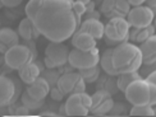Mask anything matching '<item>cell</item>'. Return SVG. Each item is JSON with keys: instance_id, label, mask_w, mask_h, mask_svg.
<instances>
[{"instance_id": "6da1fadb", "label": "cell", "mask_w": 156, "mask_h": 117, "mask_svg": "<svg viewBox=\"0 0 156 117\" xmlns=\"http://www.w3.org/2000/svg\"><path fill=\"white\" fill-rule=\"evenodd\" d=\"M72 0H42L41 6L31 19L49 41L64 42L81 24V17L73 10Z\"/></svg>"}, {"instance_id": "7a4b0ae2", "label": "cell", "mask_w": 156, "mask_h": 117, "mask_svg": "<svg viewBox=\"0 0 156 117\" xmlns=\"http://www.w3.org/2000/svg\"><path fill=\"white\" fill-rule=\"evenodd\" d=\"M113 64L118 74L138 71L144 64L141 48L133 42L124 41L113 47Z\"/></svg>"}, {"instance_id": "3957f363", "label": "cell", "mask_w": 156, "mask_h": 117, "mask_svg": "<svg viewBox=\"0 0 156 117\" xmlns=\"http://www.w3.org/2000/svg\"><path fill=\"white\" fill-rule=\"evenodd\" d=\"M131 24L128 23L126 17H113L109 19L104 29V38L109 46H116L128 40V33Z\"/></svg>"}, {"instance_id": "277c9868", "label": "cell", "mask_w": 156, "mask_h": 117, "mask_svg": "<svg viewBox=\"0 0 156 117\" xmlns=\"http://www.w3.org/2000/svg\"><path fill=\"white\" fill-rule=\"evenodd\" d=\"M123 93L133 106L150 105V83L142 76L133 80Z\"/></svg>"}, {"instance_id": "5b68a950", "label": "cell", "mask_w": 156, "mask_h": 117, "mask_svg": "<svg viewBox=\"0 0 156 117\" xmlns=\"http://www.w3.org/2000/svg\"><path fill=\"white\" fill-rule=\"evenodd\" d=\"M69 52L70 51L63 42L50 41V43L45 48V65L48 66V69L64 66L68 62Z\"/></svg>"}, {"instance_id": "8992f818", "label": "cell", "mask_w": 156, "mask_h": 117, "mask_svg": "<svg viewBox=\"0 0 156 117\" xmlns=\"http://www.w3.org/2000/svg\"><path fill=\"white\" fill-rule=\"evenodd\" d=\"M34 60L35 56L27 45H14L4 54V61L6 66L13 70H19L23 65Z\"/></svg>"}, {"instance_id": "52a82bcc", "label": "cell", "mask_w": 156, "mask_h": 117, "mask_svg": "<svg viewBox=\"0 0 156 117\" xmlns=\"http://www.w3.org/2000/svg\"><path fill=\"white\" fill-rule=\"evenodd\" d=\"M100 61V52L99 48H91V50H78L74 48L69 52V59L68 62L72 68L81 70V69H86L95 66Z\"/></svg>"}, {"instance_id": "ba28073f", "label": "cell", "mask_w": 156, "mask_h": 117, "mask_svg": "<svg viewBox=\"0 0 156 117\" xmlns=\"http://www.w3.org/2000/svg\"><path fill=\"white\" fill-rule=\"evenodd\" d=\"M91 107V95L86 92H78L69 94L64 103L66 113L68 116H87Z\"/></svg>"}, {"instance_id": "9c48e42d", "label": "cell", "mask_w": 156, "mask_h": 117, "mask_svg": "<svg viewBox=\"0 0 156 117\" xmlns=\"http://www.w3.org/2000/svg\"><path fill=\"white\" fill-rule=\"evenodd\" d=\"M156 10L147 5H138L133 6L132 9H129L127 14V21L133 28H145L147 25L152 24L155 19Z\"/></svg>"}, {"instance_id": "30bf717a", "label": "cell", "mask_w": 156, "mask_h": 117, "mask_svg": "<svg viewBox=\"0 0 156 117\" xmlns=\"http://www.w3.org/2000/svg\"><path fill=\"white\" fill-rule=\"evenodd\" d=\"M113 106H114V101L112 93L105 89H99L91 95L90 113L96 116H104L112 111Z\"/></svg>"}, {"instance_id": "8fae6325", "label": "cell", "mask_w": 156, "mask_h": 117, "mask_svg": "<svg viewBox=\"0 0 156 117\" xmlns=\"http://www.w3.org/2000/svg\"><path fill=\"white\" fill-rule=\"evenodd\" d=\"M58 88H59L64 94H73L78 92H84L86 89V82L83 80L80 73H66L62 74L58 80Z\"/></svg>"}, {"instance_id": "7c38bea8", "label": "cell", "mask_w": 156, "mask_h": 117, "mask_svg": "<svg viewBox=\"0 0 156 117\" xmlns=\"http://www.w3.org/2000/svg\"><path fill=\"white\" fill-rule=\"evenodd\" d=\"M16 83L10 78L0 75V106H10L17 99Z\"/></svg>"}, {"instance_id": "4fadbf2b", "label": "cell", "mask_w": 156, "mask_h": 117, "mask_svg": "<svg viewBox=\"0 0 156 117\" xmlns=\"http://www.w3.org/2000/svg\"><path fill=\"white\" fill-rule=\"evenodd\" d=\"M78 29L83 31V32H87L88 35H91L95 38V40H100V38L104 37V29H105V25L102 24V22L99 18H84L81 22Z\"/></svg>"}, {"instance_id": "5bb4252c", "label": "cell", "mask_w": 156, "mask_h": 117, "mask_svg": "<svg viewBox=\"0 0 156 117\" xmlns=\"http://www.w3.org/2000/svg\"><path fill=\"white\" fill-rule=\"evenodd\" d=\"M50 89L51 87L49 82L44 76H38L35 82L28 84L26 90H27V93L31 97H34L36 99H45L48 97V94H50Z\"/></svg>"}, {"instance_id": "9a60e30c", "label": "cell", "mask_w": 156, "mask_h": 117, "mask_svg": "<svg viewBox=\"0 0 156 117\" xmlns=\"http://www.w3.org/2000/svg\"><path fill=\"white\" fill-rule=\"evenodd\" d=\"M19 43V35L9 27L0 28V54H5L10 47Z\"/></svg>"}, {"instance_id": "2e32d148", "label": "cell", "mask_w": 156, "mask_h": 117, "mask_svg": "<svg viewBox=\"0 0 156 117\" xmlns=\"http://www.w3.org/2000/svg\"><path fill=\"white\" fill-rule=\"evenodd\" d=\"M18 35H19V37H22L24 41H34L40 36V32H38L34 21H32L31 18L26 17L22 19L18 25Z\"/></svg>"}, {"instance_id": "e0dca14e", "label": "cell", "mask_w": 156, "mask_h": 117, "mask_svg": "<svg viewBox=\"0 0 156 117\" xmlns=\"http://www.w3.org/2000/svg\"><path fill=\"white\" fill-rule=\"evenodd\" d=\"M72 45L74 48L78 50H91L96 47V40L87 32L77 29L72 36Z\"/></svg>"}, {"instance_id": "ac0fdd59", "label": "cell", "mask_w": 156, "mask_h": 117, "mask_svg": "<svg viewBox=\"0 0 156 117\" xmlns=\"http://www.w3.org/2000/svg\"><path fill=\"white\" fill-rule=\"evenodd\" d=\"M18 71H19V78H21V80L26 84H31L32 82H35L37 78L41 75V68L38 66L35 61L27 62Z\"/></svg>"}, {"instance_id": "d6986e66", "label": "cell", "mask_w": 156, "mask_h": 117, "mask_svg": "<svg viewBox=\"0 0 156 117\" xmlns=\"http://www.w3.org/2000/svg\"><path fill=\"white\" fill-rule=\"evenodd\" d=\"M141 52L144 56V64H151L156 61V35H152L141 43Z\"/></svg>"}, {"instance_id": "ffe728a7", "label": "cell", "mask_w": 156, "mask_h": 117, "mask_svg": "<svg viewBox=\"0 0 156 117\" xmlns=\"http://www.w3.org/2000/svg\"><path fill=\"white\" fill-rule=\"evenodd\" d=\"M155 25L150 24L145 28H133L132 31L129 29V33H128V40L129 42H138L142 43L144 41H146L148 37L155 35Z\"/></svg>"}, {"instance_id": "44dd1931", "label": "cell", "mask_w": 156, "mask_h": 117, "mask_svg": "<svg viewBox=\"0 0 156 117\" xmlns=\"http://www.w3.org/2000/svg\"><path fill=\"white\" fill-rule=\"evenodd\" d=\"M99 64L101 65L102 70L110 76H118V71L115 70L114 64H113V48L105 50L102 54H100V61Z\"/></svg>"}, {"instance_id": "7402d4cb", "label": "cell", "mask_w": 156, "mask_h": 117, "mask_svg": "<svg viewBox=\"0 0 156 117\" xmlns=\"http://www.w3.org/2000/svg\"><path fill=\"white\" fill-rule=\"evenodd\" d=\"M141 78L138 71H132V73H122L118 75V80H116V88L122 92H124L126 88L131 84L133 80Z\"/></svg>"}, {"instance_id": "603a6c76", "label": "cell", "mask_w": 156, "mask_h": 117, "mask_svg": "<svg viewBox=\"0 0 156 117\" xmlns=\"http://www.w3.org/2000/svg\"><path fill=\"white\" fill-rule=\"evenodd\" d=\"M78 73L81 74V76L83 78V80L86 83H94L99 79V76H100V66H99V64H97L95 66L78 70Z\"/></svg>"}, {"instance_id": "cb8c5ba5", "label": "cell", "mask_w": 156, "mask_h": 117, "mask_svg": "<svg viewBox=\"0 0 156 117\" xmlns=\"http://www.w3.org/2000/svg\"><path fill=\"white\" fill-rule=\"evenodd\" d=\"M21 101H22L23 105L30 109V111H36V109L41 108V107L44 106V103H45V102H44L45 99H36V98H34V97H31V95L27 93V90H26V92L22 94Z\"/></svg>"}, {"instance_id": "d4e9b609", "label": "cell", "mask_w": 156, "mask_h": 117, "mask_svg": "<svg viewBox=\"0 0 156 117\" xmlns=\"http://www.w3.org/2000/svg\"><path fill=\"white\" fill-rule=\"evenodd\" d=\"M129 6L131 4L128 3V0H116L115 2V9L113 13V17H127L129 12Z\"/></svg>"}, {"instance_id": "484cf974", "label": "cell", "mask_w": 156, "mask_h": 117, "mask_svg": "<svg viewBox=\"0 0 156 117\" xmlns=\"http://www.w3.org/2000/svg\"><path fill=\"white\" fill-rule=\"evenodd\" d=\"M132 116H154V107L150 105L133 106L129 111Z\"/></svg>"}, {"instance_id": "4316f807", "label": "cell", "mask_w": 156, "mask_h": 117, "mask_svg": "<svg viewBox=\"0 0 156 117\" xmlns=\"http://www.w3.org/2000/svg\"><path fill=\"white\" fill-rule=\"evenodd\" d=\"M42 4V0H30V2L27 3V5H26V17H28V18H32L35 14H36V12L38 10V8L41 6Z\"/></svg>"}, {"instance_id": "83f0119b", "label": "cell", "mask_w": 156, "mask_h": 117, "mask_svg": "<svg viewBox=\"0 0 156 117\" xmlns=\"http://www.w3.org/2000/svg\"><path fill=\"white\" fill-rule=\"evenodd\" d=\"M115 2L116 0H104L101 4V13H104L109 19L112 18L114 9H115Z\"/></svg>"}, {"instance_id": "f1b7e54d", "label": "cell", "mask_w": 156, "mask_h": 117, "mask_svg": "<svg viewBox=\"0 0 156 117\" xmlns=\"http://www.w3.org/2000/svg\"><path fill=\"white\" fill-rule=\"evenodd\" d=\"M59 73H56V71L54 69H49L46 70V73H45V79H46L50 84V87L51 85H54V84H58V80H59Z\"/></svg>"}, {"instance_id": "f546056e", "label": "cell", "mask_w": 156, "mask_h": 117, "mask_svg": "<svg viewBox=\"0 0 156 117\" xmlns=\"http://www.w3.org/2000/svg\"><path fill=\"white\" fill-rule=\"evenodd\" d=\"M156 70V61L155 62H151V64H142L141 68H140V75L142 78H146L150 73H152V71Z\"/></svg>"}, {"instance_id": "4dcf8cb0", "label": "cell", "mask_w": 156, "mask_h": 117, "mask_svg": "<svg viewBox=\"0 0 156 117\" xmlns=\"http://www.w3.org/2000/svg\"><path fill=\"white\" fill-rule=\"evenodd\" d=\"M87 4L86 3H82V2H73L72 5H73L74 13H76V14H78L80 17L84 15V14H86V12H87Z\"/></svg>"}, {"instance_id": "1f68e13d", "label": "cell", "mask_w": 156, "mask_h": 117, "mask_svg": "<svg viewBox=\"0 0 156 117\" xmlns=\"http://www.w3.org/2000/svg\"><path fill=\"white\" fill-rule=\"evenodd\" d=\"M50 95H51V98L55 99V101H62L66 94H64L62 90L58 88V85H55L54 88H51V89H50Z\"/></svg>"}, {"instance_id": "d6a6232c", "label": "cell", "mask_w": 156, "mask_h": 117, "mask_svg": "<svg viewBox=\"0 0 156 117\" xmlns=\"http://www.w3.org/2000/svg\"><path fill=\"white\" fill-rule=\"evenodd\" d=\"M155 105H156V85L150 83V106L154 107Z\"/></svg>"}, {"instance_id": "836d02e7", "label": "cell", "mask_w": 156, "mask_h": 117, "mask_svg": "<svg viewBox=\"0 0 156 117\" xmlns=\"http://www.w3.org/2000/svg\"><path fill=\"white\" fill-rule=\"evenodd\" d=\"M28 112H30V109L22 103V105L19 106V107H17L16 111L12 112V113H13V115H17V116H26V115H28Z\"/></svg>"}, {"instance_id": "e575fe53", "label": "cell", "mask_w": 156, "mask_h": 117, "mask_svg": "<svg viewBox=\"0 0 156 117\" xmlns=\"http://www.w3.org/2000/svg\"><path fill=\"white\" fill-rule=\"evenodd\" d=\"M22 2L23 0H2L3 5L6 6V8H16V6H18Z\"/></svg>"}, {"instance_id": "d590c367", "label": "cell", "mask_w": 156, "mask_h": 117, "mask_svg": "<svg viewBox=\"0 0 156 117\" xmlns=\"http://www.w3.org/2000/svg\"><path fill=\"white\" fill-rule=\"evenodd\" d=\"M145 79H146L147 82H150V83H152V84H155V85H156V70L148 74V75L145 78Z\"/></svg>"}, {"instance_id": "8d00e7d4", "label": "cell", "mask_w": 156, "mask_h": 117, "mask_svg": "<svg viewBox=\"0 0 156 117\" xmlns=\"http://www.w3.org/2000/svg\"><path fill=\"white\" fill-rule=\"evenodd\" d=\"M128 3L132 6H138V5H142L144 3H146V0H128Z\"/></svg>"}, {"instance_id": "74e56055", "label": "cell", "mask_w": 156, "mask_h": 117, "mask_svg": "<svg viewBox=\"0 0 156 117\" xmlns=\"http://www.w3.org/2000/svg\"><path fill=\"white\" fill-rule=\"evenodd\" d=\"M146 5L156 10V0H146Z\"/></svg>"}, {"instance_id": "f35d334b", "label": "cell", "mask_w": 156, "mask_h": 117, "mask_svg": "<svg viewBox=\"0 0 156 117\" xmlns=\"http://www.w3.org/2000/svg\"><path fill=\"white\" fill-rule=\"evenodd\" d=\"M8 106H0V115H4L5 112H8Z\"/></svg>"}, {"instance_id": "ab89813d", "label": "cell", "mask_w": 156, "mask_h": 117, "mask_svg": "<svg viewBox=\"0 0 156 117\" xmlns=\"http://www.w3.org/2000/svg\"><path fill=\"white\" fill-rule=\"evenodd\" d=\"M41 115H44V116H55V113H53V112H44Z\"/></svg>"}, {"instance_id": "60d3db41", "label": "cell", "mask_w": 156, "mask_h": 117, "mask_svg": "<svg viewBox=\"0 0 156 117\" xmlns=\"http://www.w3.org/2000/svg\"><path fill=\"white\" fill-rule=\"evenodd\" d=\"M72 2H82V3H86L87 4V3L91 2V0H72Z\"/></svg>"}, {"instance_id": "b9f144b4", "label": "cell", "mask_w": 156, "mask_h": 117, "mask_svg": "<svg viewBox=\"0 0 156 117\" xmlns=\"http://www.w3.org/2000/svg\"><path fill=\"white\" fill-rule=\"evenodd\" d=\"M154 25H155V29H156V17H155V19H154Z\"/></svg>"}, {"instance_id": "7bdbcfd3", "label": "cell", "mask_w": 156, "mask_h": 117, "mask_svg": "<svg viewBox=\"0 0 156 117\" xmlns=\"http://www.w3.org/2000/svg\"><path fill=\"white\" fill-rule=\"evenodd\" d=\"M3 6H4V5H3V3H2V0H0V9H2Z\"/></svg>"}, {"instance_id": "ee69618b", "label": "cell", "mask_w": 156, "mask_h": 117, "mask_svg": "<svg viewBox=\"0 0 156 117\" xmlns=\"http://www.w3.org/2000/svg\"><path fill=\"white\" fill-rule=\"evenodd\" d=\"M154 116H156V107H154Z\"/></svg>"}, {"instance_id": "f6af8a7d", "label": "cell", "mask_w": 156, "mask_h": 117, "mask_svg": "<svg viewBox=\"0 0 156 117\" xmlns=\"http://www.w3.org/2000/svg\"><path fill=\"white\" fill-rule=\"evenodd\" d=\"M0 75H2V74H0Z\"/></svg>"}]
</instances>
